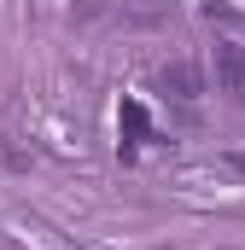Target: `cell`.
Masks as SVG:
<instances>
[{
  "mask_svg": "<svg viewBox=\"0 0 245 250\" xmlns=\"http://www.w3.org/2000/svg\"><path fill=\"white\" fill-rule=\"evenodd\" d=\"M216 70H222V87L228 93H245V59L234 41H216Z\"/></svg>",
  "mask_w": 245,
  "mask_h": 250,
  "instance_id": "obj_1",
  "label": "cell"
},
{
  "mask_svg": "<svg viewBox=\"0 0 245 250\" xmlns=\"http://www.w3.org/2000/svg\"><path fill=\"white\" fill-rule=\"evenodd\" d=\"M170 82H175V87H181V93H198V76H193V70H187V64H175V70H170Z\"/></svg>",
  "mask_w": 245,
  "mask_h": 250,
  "instance_id": "obj_2",
  "label": "cell"
}]
</instances>
